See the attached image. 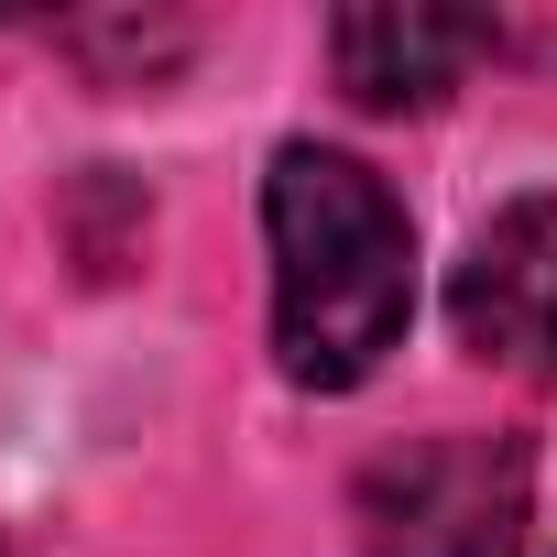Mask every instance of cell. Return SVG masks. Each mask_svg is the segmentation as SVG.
<instances>
[{"instance_id": "1", "label": "cell", "mask_w": 557, "mask_h": 557, "mask_svg": "<svg viewBox=\"0 0 557 557\" xmlns=\"http://www.w3.org/2000/svg\"><path fill=\"white\" fill-rule=\"evenodd\" d=\"M273 230V350L307 394H350L416 318V230L361 153L285 143L262 175Z\"/></svg>"}, {"instance_id": "2", "label": "cell", "mask_w": 557, "mask_h": 557, "mask_svg": "<svg viewBox=\"0 0 557 557\" xmlns=\"http://www.w3.org/2000/svg\"><path fill=\"white\" fill-rule=\"evenodd\" d=\"M513 546H524L513 437H416L361 470V557H513Z\"/></svg>"}, {"instance_id": "3", "label": "cell", "mask_w": 557, "mask_h": 557, "mask_svg": "<svg viewBox=\"0 0 557 557\" xmlns=\"http://www.w3.org/2000/svg\"><path fill=\"white\" fill-rule=\"evenodd\" d=\"M459 339L524 383H557V197H513L459 262Z\"/></svg>"}, {"instance_id": "4", "label": "cell", "mask_w": 557, "mask_h": 557, "mask_svg": "<svg viewBox=\"0 0 557 557\" xmlns=\"http://www.w3.org/2000/svg\"><path fill=\"white\" fill-rule=\"evenodd\" d=\"M329 55H339V88L361 110H437L492 55V23L481 12H426V0H383V12L329 23Z\"/></svg>"}]
</instances>
